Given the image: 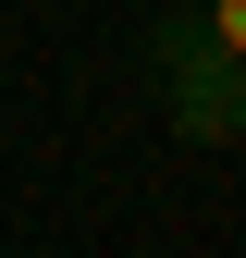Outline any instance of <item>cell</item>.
<instances>
[{"label":"cell","mask_w":246,"mask_h":258,"mask_svg":"<svg viewBox=\"0 0 246 258\" xmlns=\"http://www.w3.org/2000/svg\"><path fill=\"white\" fill-rule=\"evenodd\" d=\"M197 13H209V37H222V49L246 61V0H197Z\"/></svg>","instance_id":"2"},{"label":"cell","mask_w":246,"mask_h":258,"mask_svg":"<svg viewBox=\"0 0 246 258\" xmlns=\"http://www.w3.org/2000/svg\"><path fill=\"white\" fill-rule=\"evenodd\" d=\"M148 61H160L172 136H197V148H234L246 136V61L209 37V13H160L148 25Z\"/></svg>","instance_id":"1"}]
</instances>
